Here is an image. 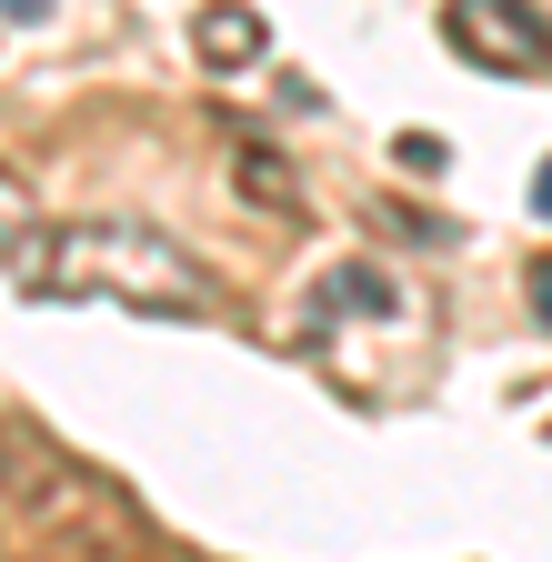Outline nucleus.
Wrapping results in <instances>:
<instances>
[{
	"mask_svg": "<svg viewBox=\"0 0 552 562\" xmlns=\"http://www.w3.org/2000/svg\"><path fill=\"white\" fill-rule=\"evenodd\" d=\"M41 292H101L131 312H212V271L181 241H161L151 222H81L41 251Z\"/></svg>",
	"mask_w": 552,
	"mask_h": 562,
	"instance_id": "nucleus-1",
	"label": "nucleus"
},
{
	"mask_svg": "<svg viewBox=\"0 0 552 562\" xmlns=\"http://www.w3.org/2000/svg\"><path fill=\"white\" fill-rule=\"evenodd\" d=\"M442 41L462 60H482V70H542L552 60V21L532 11V0H452Z\"/></svg>",
	"mask_w": 552,
	"mask_h": 562,
	"instance_id": "nucleus-2",
	"label": "nucleus"
},
{
	"mask_svg": "<svg viewBox=\"0 0 552 562\" xmlns=\"http://www.w3.org/2000/svg\"><path fill=\"white\" fill-rule=\"evenodd\" d=\"M191 50L212 60V70H241V60L271 50V31H261V11H241V0H212V11L191 21Z\"/></svg>",
	"mask_w": 552,
	"mask_h": 562,
	"instance_id": "nucleus-3",
	"label": "nucleus"
},
{
	"mask_svg": "<svg viewBox=\"0 0 552 562\" xmlns=\"http://www.w3.org/2000/svg\"><path fill=\"white\" fill-rule=\"evenodd\" d=\"M0 241H11V251H0V261H11V281H21V292H41V251H50V232H41V211H31L21 181H0Z\"/></svg>",
	"mask_w": 552,
	"mask_h": 562,
	"instance_id": "nucleus-4",
	"label": "nucleus"
},
{
	"mask_svg": "<svg viewBox=\"0 0 552 562\" xmlns=\"http://www.w3.org/2000/svg\"><path fill=\"white\" fill-rule=\"evenodd\" d=\"M232 171H241V191H251V201H271V211H302V181H292V161L271 151V140H241V151H232Z\"/></svg>",
	"mask_w": 552,
	"mask_h": 562,
	"instance_id": "nucleus-5",
	"label": "nucleus"
},
{
	"mask_svg": "<svg viewBox=\"0 0 552 562\" xmlns=\"http://www.w3.org/2000/svg\"><path fill=\"white\" fill-rule=\"evenodd\" d=\"M532 312H542V322H552V261H542V271H532Z\"/></svg>",
	"mask_w": 552,
	"mask_h": 562,
	"instance_id": "nucleus-6",
	"label": "nucleus"
},
{
	"mask_svg": "<svg viewBox=\"0 0 552 562\" xmlns=\"http://www.w3.org/2000/svg\"><path fill=\"white\" fill-rule=\"evenodd\" d=\"M532 211H542V222H552V161L532 171Z\"/></svg>",
	"mask_w": 552,
	"mask_h": 562,
	"instance_id": "nucleus-7",
	"label": "nucleus"
},
{
	"mask_svg": "<svg viewBox=\"0 0 552 562\" xmlns=\"http://www.w3.org/2000/svg\"><path fill=\"white\" fill-rule=\"evenodd\" d=\"M0 11H11V21H50V0H0Z\"/></svg>",
	"mask_w": 552,
	"mask_h": 562,
	"instance_id": "nucleus-8",
	"label": "nucleus"
}]
</instances>
